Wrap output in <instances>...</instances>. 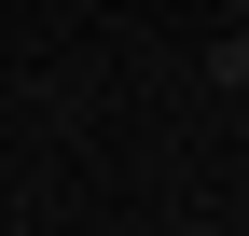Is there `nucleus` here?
<instances>
[{
    "label": "nucleus",
    "mask_w": 249,
    "mask_h": 236,
    "mask_svg": "<svg viewBox=\"0 0 249 236\" xmlns=\"http://www.w3.org/2000/svg\"><path fill=\"white\" fill-rule=\"evenodd\" d=\"M208 70H222V83H249V42H222V56H208Z\"/></svg>",
    "instance_id": "obj_1"
}]
</instances>
